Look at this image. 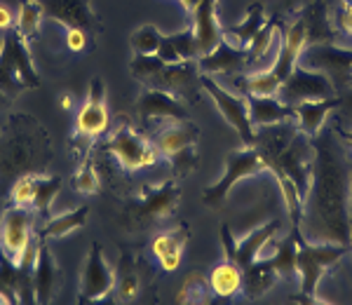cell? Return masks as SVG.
I'll return each instance as SVG.
<instances>
[{
  "label": "cell",
  "mask_w": 352,
  "mask_h": 305,
  "mask_svg": "<svg viewBox=\"0 0 352 305\" xmlns=\"http://www.w3.org/2000/svg\"><path fill=\"white\" fill-rule=\"evenodd\" d=\"M277 230H280V221H270V223L261 225L258 230H254V233L249 235L247 240L237 245V242L232 240V235H230V228H228V225H223V228H221V240H223L226 258L232 261V263H237L242 270H247L249 265L256 261V256L261 253V249L268 245V242L272 240V235H275Z\"/></svg>",
  "instance_id": "obj_15"
},
{
  "label": "cell",
  "mask_w": 352,
  "mask_h": 305,
  "mask_svg": "<svg viewBox=\"0 0 352 305\" xmlns=\"http://www.w3.org/2000/svg\"><path fill=\"white\" fill-rule=\"evenodd\" d=\"M197 137H200V129H197V125H192V122H188V120H179V122H174L172 127L162 129L155 146L162 155L174 157V155H179V152H184L188 148H195Z\"/></svg>",
  "instance_id": "obj_23"
},
{
  "label": "cell",
  "mask_w": 352,
  "mask_h": 305,
  "mask_svg": "<svg viewBox=\"0 0 352 305\" xmlns=\"http://www.w3.org/2000/svg\"><path fill=\"white\" fill-rule=\"evenodd\" d=\"M129 71L146 87H160L167 92H190L192 82L197 80V59L179 61V64H164L157 56H134Z\"/></svg>",
  "instance_id": "obj_5"
},
{
  "label": "cell",
  "mask_w": 352,
  "mask_h": 305,
  "mask_svg": "<svg viewBox=\"0 0 352 305\" xmlns=\"http://www.w3.org/2000/svg\"><path fill=\"white\" fill-rule=\"evenodd\" d=\"M106 150L118 160V165H122L127 172L134 169H146L153 167L160 157L157 146H151L146 139H141L139 134H134L132 129L120 127L113 132V137L106 141Z\"/></svg>",
  "instance_id": "obj_9"
},
{
  "label": "cell",
  "mask_w": 352,
  "mask_h": 305,
  "mask_svg": "<svg viewBox=\"0 0 352 305\" xmlns=\"http://www.w3.org/2000/svg\"><path fill=\"white\" fill-rule=\"evenodd\" d=\"M52 157L47 132L36 117L10 115L0 134V195L24 174H38Z\"/></svg>",
  "instance_id": "obj_2"
},
{
  "label": "cell",
  "mask_w": 352,
  "mask_h": 305,
  "mask_svg": "<svg viewBox=\"0 0 352 305\" xmlns=\"http://www.w3.org/2000/svg\"><path fill=\"white\" fill-rule=\"evenodd\" d=\"M162 41H164V36L160 33V28L153 26V24H146V26L136 28L129 43H132V49L136 56H155Z\"/></svg>",
  "instance_id": "obj_31"
},
{
  "label": "cell",
  "mask_w": 352,
  "mask_h": 305,
  "mask_svg": "<svg viewBox=\"0 0 352 305\" xmlns=\"http://www.w3.org/2000/svg\"><path fill=\"white\" fill-rule=\"evenodd\" d=\"M343 139L352 146V129H348V132H343Z\"/></svg>",
  "instance_id": "obj_48"
},
{
  "label": "cell",
  "mask_w": 352,
  "mask_h": 305,
  "mask_svg": "<svg viewBox=\"0 0 352 305\" xmlns=\"http://www.w3.org/2000/svg\"><path fill=\"white\" fill-rule=\"evenodd\" d=\"M10 101H12V99H10V97H5V94L0 92V109H8V106H10Z\"/></svg>",
  "instance_id": "obj_46"
},
{
  "label": "cell",
  "mask_w": 352,
  "mask_h": 305,
  "mask_svg": "<svg viewBox=\"0 0 352 305\" xmlns=\"http://www.w3.org/2000/svg\"><path fill=\"white\" fill-rule=\"evenodd\" d=\"M89 33L82 31V28H66V47L71 52H82L87 47Z\"/></svg>",
  "instance_id": "obj_42"
},
{
  "label": "cell",
  "mask_w": 352,
  "mask_h": 305,
  "mask_svg": "<svg viewBox=\"0 0 352 305\" xmlns=\"http://www.w3.org/2000/svg\"><path fill=\"white\" fill-rule=\"evenodd\" d=\"M265 169H270V160L261 148H254L252 146V148H247V150H232L228 155V160H226L223 177L204 190V195H202L204 205L221 207L237 181L249 179V177H258V174L265 172Z\"/></svg>",
  "instance_id": "obj_6"
},
{
  "label": "cell",
  "mask_w": 352,
  "mask_h": 305,
  "mask_svg": "<svg viewBox=\"0 0 352 305\" xmlns=\"http://www.w3.org/2000/svg\"><path fill=\"white\" fill-rule=\"evenodd\" d=\"M43 16H45L43 5L38 0H21L14 16V28L24 38H33L38 33V28H41Z\"/></svg>",
  "instance_id": "obj_30"
},
{
  "label": "cell",
  "mask_w": 352,
  "mask_h": 305,
  "mask_svg": "<svg viewBox=\"0 0 352 305\" xmlns=\"http://www.w3.org/2000/svg\"><path fill=\"white\" fill-rule=\"evenodd\" d=\"M179 197H181V190H179V185H176V181H164L157 188L144 185L139 200L127 205L124 218L134 225L148 228L153 221H160V218L174 212V207L179 205Z\"/></svg>",
  "instance_id": "obj_7"
},
{
  "label": "cell",
  "mask_w": 352,
  "mask_h": 305,
  "mask_svg": "<svg viewBox=\"0 0 352 305\" xmlns=\"http://www.w3.org/2000/svg\"><path fill=\"white\" fill-rule=\"evenodd\" d=\"M169 160L174 162V172H176V177H186V174H188L190 169L195 167L197 157H195V152H192V148H188V150L179 152V155L169 157Z\"/></svg>",
  "instance_id": "obj_41"
},
{
  "label": "cell",
  "mask_w": 352,
  "mask_h": 305,
  "mask_svg": "<svg viewBox=\"0 0 352 305\" xmlns=\"http://www.w3.org/2000/svg\"><path fill=\"white\" fill-rule=\"evenodd\" d=\"M186 242H188V228L181 225V228H176V230L157 235L155 240H153V253H155L157 258L164 256V253H174V251L184 253Z\"/></svg>",
  "instance_id": "obj_35"
},
{
  "label": "cell",
  "mask_w": 352,
  "mask_h": 305,
  "mask_svg": "<svg viewBox=\"0 0 352 305\" xmlns=\"http://www.w3.org/2000/svg\"><path fill=\"white\" fill-rule=\"evenodd\" d=\"M139 291H141L139 275H136L129 265H124V273H122L120 282H118V301H122V303L134 301V298L139 296Z\"/></svg>",
  "instance_id": "obj_39"
},
{
  "label": "cell",
  "mask_w": 352,
  "mask_h": 305,
  "mask_svg": "<svg viewBox=\"0 0 352 305\" xmlns=\"http://www.w3.org/2000/svg\"><path fill=\"white\" fill-rule=\"evenodd\" d=\"M33 221H36V214L31 209L16 205L5 209L3 218H0V251L16 261L31 242Z\"/></svg>",
  "instance_id": "obj_12"
},
{
  "label": "cell",
  "mask_w": 352,
  "mask_h": 305,
  "mask_svg": "<svg viewBox=\"0 0 352 305\" xmlns=\"http://www.w3.org/2000/svg\"><path fill=\"white\" fill-rule=\"evenodd\" d=\"M272 268L277 270V275L282 278H292V275L298 273L296 268V235L292 233V237H287L285 242L277 245V251L275 256L270 258Z\"/></svg>",
  "instance_id": "obj_33"
},
{
  "label": "cell",
  "mask_w": 352,
  "mask_h": 305,
  "mask_svg": "<svg viewBox=\"0 0 352 305\" xmlns=\"http://www.w3.org/2000/svg\"><path fill=\"white\" fill-rule=\"evenodd\" d=\"M244 284V275L242 268L237 263H232L226 258L223 263L217 265L209 275V289L212 293H217L219 298H230L242 289Z\"/></svg>",
  "instance_id": "obj_25"
},
{
  "label": "cell",
  "mask_w": 352,
  "mask_h": 305,
  "mask_svg": "<svg viewBox=\"0 0 352 305\" xmlns=\"http://www.w3.org/2000/svg\"><path fill=\"white\" fill-rule=\"evenodd\" d=\"M249 64V52L244 47L228 43L223 38L221 45L212 49V52L197 56V71L207 73V76H219V73H232L240 71Z\"/></svg>",
  "instance_id": "obj_20"
},
{
  "label": "cell",
  "mask_w": 352,
  "mask_h": 305,
  "mask_svg": "<svg viewBox=\"0 0 352 305\" xmlns=\"http://www.w3.org/2000/svg\"><path fill=\"white\" fill-rule=\"evenodd\" d=\"M89 216V207H78L73 212H66L61 216L47 218L41 228H38V237H64L73 230H78L80 225H85Z\"/></svg>",
  "instance_id": "obj_27"
},
{
  "label": "cell",
  "mask_w": 352,
  "mask_h": 305,
  "mask_svg": "<svg viewBox=\"0 0 352 305\" xmlns=\"http://www.w3.org/2000/svg\"><path fill=\"white\" fill-rule=\"evenodd\" d=\"M338 21H340V28H343V31L348 33V36H352V0L343 8V12H340V19Z\"/></svg>",
  "instance_id": "obj_44"
},
{
  "label": "cell",
  "mask_w": 352,
  "mask_h": 305,
  "mask_svg": "<svg viewBox=\"0 0 352 305\" xmlns=\"http://www.w3.org/2000/svg\"><path fill=\"white\" fill-rule=\"evenodd\" d=\"M294 235H296V268L300 275V293L308 301L320 303V298H317V282H320L322 273L327 268L336 265L348 253V245L305 240L300 235L298 225H294Z\"/></svg>",
  "instance_id": "obj_4"
},
{
  "label": "cell",
  "mask_w": 352,
  "mask_h": 305,
  "mask_svg": "<svg viewBox=\"0 0 352 305\" xmlns=\"http://www.w3.org/2000/svg\"><path fill=\"white\" fill-rule=\"evenodd\" d=\"M277 183L282 188V195H285V205L289 209V218H292L294 225H300V214H303V195H300L298 185L294 183V179H289L285 172H275Z\"/></svg>",
  "instance_id": "obj_34"
},
{
  "label": "cell",
  "mask_w": 352,
  "mask_h": 305,
  "mask_svg": "<svg viewBox=\"0 0 352 305\" xmlns=\"http://www.w3.org/2000/svg\"><path fill=\"white\" fill-rule=\"evenodd\" d=\"M277 97L289 106H296L300 101L336 97V84L331 82V78L327 73L315 69H303V66L296 64V69L287 78V82L282 84Z\"/></svg>",
  "instance_id": "obj_10"
},
{
  "label": "cell",
  "mask_w": 352,
  "mask_h": 305,
  "mask_svg": "<svg viewBox=\"0 0 352 305\" xmlns=\"http://www.w3.org/2000/svg\"><path fill=\"white\" fill-rule=\"evenodd\" d=\"M104 82L94 78L92 84H89V97L76 117V132L82 134V137L94 139L109 129V111H106L104 104Z\"/></svg>",
  "instance_id": "obj_17"
},
{
  "label": "cell",
  "mask_w": 352,
  "mask_h": 305,
  "mask_svg": "<svg viewBox=\"0 0 352 305\" xmlns=\"http://www.w3.org/2000/svg\"><path fill=\"white\" fill-rule=\"evenodd\" d=\"M167 38V43L172 45V49L176 54L181 56V59H197L200 56V49H197V41H195V33H192V28H184L181 33H174V36H164Z\"/></svg>",
  "instance_id": "obj_36"
},
{
  "label": "cell",
  "mask_w": 352,
  "mask_h": 305,
  "mask_svg": "<svg viewBox=\"0 0 352 305\" xmlns=\"http://www.w3.org/2000/svg\"><path fill=\"white\" fill-rule=\"evenodd\" d=\"M33 195H36V174H24L10 188V200L16 207H31Z\"/></svg>",
  "instance_id": "obj_37"
},
{
  "label": "cell",
  "mask_w": 352,
  "mask_h": 305,
  "mask_svg": "<svg viewBox=\"0 0 352 305\" xmlns=\"http://www.w3.org/2000/svg\"><path fill=\"white\" fill-rule=\"evenodd\" d=\"M350 223H352V188H350Z\"/></svg>",
  "instance_id": "obj_49"
},
{
  "label": "cell",
  "mask_w": 352,
  "mask_h": 305,
  "mask_svg": "<svg viewBox=\"0 0 352 305\" xmlns=\"http://www.w3.org/2000/svg\"><path fill=\"white\" fill-rule=\"evenodd\" d=\"M36 87H41V78L26 47V38L12 26L5 31L0 43V92L14 99L24 89Z\"/></svg>",
  "instance_id": "obj_3"
},
{
  "label": "cell",
  "mask_w": 352,
  "mask_h": 305,
  "mask_svg": "<svg viewBox=\"0 0 352 305\" xmlns=\"http://www.w3.org/2000/svg\"><path fill=\"white\" fill-rule=\"evenodd\" d=\"M38 3L43 5L45 16L59 21L66 28H82L89 36H96L101 31L89 0H38Z\"/></svg>",
  "instance_id": "obj_14"
},
{
  "label": "cell",
  "mask_w": 352,
  "mask_h": 305,
  "mask_svg": "<svg viewBox=\"0 0 352 305\" xmlns=\"http://www.w3.org/2000/svg\"><path fill=\"white\" fill-rule=\"evenodd\" d=\"M242 275H244L242 286L247 289V296L258 298L275 284L277 270L272 268L270 261H254L247 270H242Z\"/></svg>",
  "instance_id": "obj_26"
},
{
  "label": "cell",
  "mask_w": 352,
  "mask_h": 305,
  "mask_svg": "<svg viewBox=\"0 0 352 305\" xmlns=\"http://www.w3.org/2000/svg\"><path fill=\"white\" fill-rule=\"evenodd\" d=\"M160 265L162 270H167V273H172V270H176L181 265V251H174V253H164V256H160Z\"/></svg>",
  "instance_id": "obj_43"
},
{
  "label": "cell",
  "mask_w": 352,
  "mask_h": 305,
  "mask_svg": "<svg viewBox=\"0 0 352 305\" xmlns=\"http://www.w3.org/2000/svg\"><path fill=\"white\" fill-rule=\"evenodd\" d=\"M298 66L327 73L333 84L336 80L348 82L352 80V49L333 47V45H312L300 52Z\"/></svg>",
  "instance_id": "obj_11"
},
{
  "label": "cell",
  "mask_w": 352,
  "mask_h": 305,
  "mask_svg": "<svg viewBox=\"0 0 352 305\" xmlns=\"http://www.w3.org/2000/svg\"><path fill=\"white\" fill-rule=\"evenodd\" d=\"M305 43H308V28H305V21H296L282 38V47L280 54L275 56V66L268 69L272 76L277 78L282 84L287 82V78L292 76L294 69L298 64V56L305 49Z\"/></svg>",
  "instance_id": "obj_19"
},
{
  "label": "cell",
  "mask_w": 352,
  "mask_h": 305,
  "mask_svg": "<svg viewBox=\"0 0 352 305\" xmlns=\"http://www.w3.org/2000/svg\"><path fill=\"white\" fill-rule=\"evenodd\" d=\"M209 293L202 291V278H190L186 289L181 291V303H207Z\"/></svg>",
  "instance_id": "obj_40"
},
{
  "label": "cell",
  "mask_w": 352,
  "mask_h": 305,
  "mask_svg": "<svg viewBox=\"0 0 352 305\" xmlns=\"http://www.w3.org/2000/svg\"><path fill=\"white\" fill-rule=\"evenodd\" d=\"M61 188V179L59 177H41L36 174V195H33V209H36L38 216L50 218V212H52V202L54 197L59 195Z\"/></svg>",
  "instance_id": "obj_29"
},
{
  "label": "cell",
  "mask_w": 352,
  "mask_h": 305,
  "mask_svg": "<svg viewBox=\"0 0 352 305\" xmlns=\"http://www.w3.org/2000/svg\"><path fill=\"white\" fill-rule=\"evenodd\" d=\"M14 26V16L10 12L8 5H0V31H8V28Z\"/></svg>",
  "instance_id": "obj_45"
},
{
  "label": "cell",
  "mask_w": 352,
  "mask_h": 305,
  "mask_svg": "<svg viewBox=\"0 0 352 305\" xmlns=\"http://www.w3.org/2000/svg\"><path fill=\"white\" fill-rule=\"evenodd\" d=\"M336 106H340L338 97H329V99H312V101H300V104L294 106V115H296L300 132L305 137L315 139L317 134L322 132V125H324L327 115L331 113Z\"/></svg>",
  "instance_id": "obj_21"
},
{
  "label": "cell",
  "mask_w": 352,
  "mask_h": 305,
  "mask_svg": "<svg viewBox=\"0 0 352 305\" xmlns=\"http://www.w3.org/2000/svg\"><path fill=\"white\" fill-rule=\"evenodd\" d=\"M136 113L141 120H188L186 106L172 92L160 87H146V92L136 101Z\"/></svg>",
  "instance_id": "obj_16"
},
{
  "label": "cell",
  "mask_w": 352,
  "mask_h": 305,
  "mask_svg": "<svg viewBox=\"0 0 352 305\" xmlns=\"http://www.w3.org/2000/svg\"><path fill=\"white\" fill-rule=\"evenodd\" d=\"M277 28H280V24H277L275 19L265 21V24L258 28V33L252 38V41H249L247 47H244L249 52V64H254V61H261L265 54L270 52L272 43H275V38H277Z\"/></svg>",
  "instance_id": "obj_32"
},
{
  "label": "cell",
  "mask_w": 352,
  "mask_h": 305,
  "mask_svg": "<svg viewBox=\"0 0 352 305\" xmlns=\"http://www.w3.org/2000/svg\"><path fill=\"white\" fill-rule=\"evenodd\" d=\"M99 177H96L92 162H85V165L78 169L76 177H73V188L78 190V193H85V195H94L99 193Z\"/></svg>",
  "instance_id": "obj_38"
},
{
  "label": "cell",
  "mask_w": 352,
  "mask_h": 305,
  "mask_svg": "<svg viewBox=\"0 0 352 305\" xmlns=\"http://www.w3.org/2000/svg\"><path fill=\"white\" fill-rule=\"evenodd\" d=\"M265 24V16H263V5L256 3L254 8H249L247 12V19L242 21V24L232 26V28H226L223 31V38L228 43L235 41L237 47H247L249 41H252L254 36L258 33V28Z\"/></svg>",
  "instance_id": "obj_28"
},
{
  "label": "cell",
  "mask_w": 352,
  "mask_h": 305,
  "mask_svg": "<svg viewBox=\"0 0 352 305\" xmlns=\"http://www.w3.org/2000/svg\"><path fill=\"white\" fill-rule=\"evenodd\" d=\"M200 84L209 92V97L217 101L219 111L223 113L228 125L235 127V132L240 134L242 144L247 146V148L256 146V132H254V122H252V113H249L247 99L237 97V94H230L228 89L221 87L212 76H207V73L200 76Z\"/></svg>",
  "instance_id": "obj_8"
},
{
  "label": "cell",
  "mask_w": 352,
  "mask_h": 305,
  "mask_svg": "<svg viewBox=\"0 0 352 305\" xmlns=\"http://www.w3.org/2000/svg\"><path fill=\"white\" fill-rule=\"evenodd\" d=\"M192 33H195L197 49L200 56L212 52L217 45L223 41V28L217 21V0H200V3L192 8Z\"/></svg>",
  "instance_id": "obj_18"
},
{
  "label": "cell",
  "mask_w": 352,
  "mask_h": 305,
  "mask_svg": "<svg viewBox=\"0 0 352 305\" xmlns=\"http://www.w3.org/2000/svg\"><path fill=\"white\" fill-rule=\"evenodd\" d=\"M43 240V237H41ZM59 265H56L52 251H50L47 245H41V251H38V263L36 270H33V289H36V303H50L54 291V284L59 280Z\"/></svg>",
  "instance_id": "obj_24"
},
{
  "label": "cell",
  "mask_w": 352,
  "mask_h": 305,
  "mask_svg": "<svg viewBox=\"0 0 352 305\" xmlns=\"http://www.w3.org/2000/svg\"><path fill=\"white\" fill-rule=\"evenodd\" d=\"M247 104L249 113H252V122L258 127H275L285 120H292L294 115V106L285 104L277 97H252L247 94Z\"/></svg>",
  "instance_id": "obj_22"
},
{
  "label": "cell",
  "mask_w": 352,
  "mask_h": 305,
  "mask_svg": "<svg viewBox=\"0 0 352 305\" xmlns=\"http://www.w3.org/2000/svg\"><path fill=\"white\" fill-rule=\"evenodd\" d=\"M340 148L329 134L315 146L310 188L303 200L300 221L305 240L312 242H336L350 245V177Z\"/></svg>",
  "instance_id": "obj_1"
},
{
  "label": "cell",
  "mask_w": 352,
  "mask_h": 305,
  "mask_svg": "<svg viewBox=\"0 0 352 305\" xmlns=\"http://www.w3.org/2000/svg\"><path fill=\"white\" fill-rule=\"evenodd\" d=\"M59 104H61V109H71V97H68V94H64Z\"/></svg>",
  "instance_id": "obj_47"
},
{
  "label": "cell",
  "mask_w": 352,
  "mask_h": 305,
  "mask_svg": "<svg viewBox=\"0 0 352 305\" xmlns=\"http://www.w3.org/2000/svg\"><path fill=\"white\" fill-rule=\"evenodd\" d=\"M113 289H116V278H113V270H111V265L106 263L101 247L94 242L92 249H89L87 263H85V270H82L78 301H80V303H94V301H99V298H106Z\"/></svg>",
  "instance_id": "obj_13"
},
{
  "label": "cell",
  "mask_w": 352,
  "mask_h": 305,
  "mask_svg": "<svg viewBox=\"0 0 352 305\" xmlns=\"http://www.w3.org/2000/svg\"><path fill=\"white\" fill-rule=\"evenodd\" d=\"M350 245H352V225H350Z\"/></svg>",
  "instance_id": "obj_50"
}]
</instances>
